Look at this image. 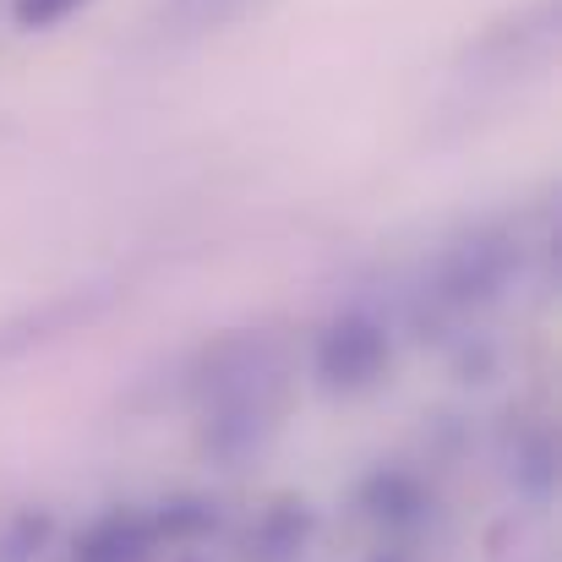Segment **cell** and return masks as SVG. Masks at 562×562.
Instances as JSON below:
<instances>
[{
  "label": "cell",
  "instance_id": "277c9868",
  "mask_svg": "<svg viewBox=\"0 0 562 562\" xmlns=\"http://www.w3.org/2000/svg\"><path fill=\"white\" fill-rule=\"evenodd\" d=\"M312 508L306 503H273L262 519H257V536H251V547H257V558L262 562H284L295 558L306 541H312Z\"/></svg>",
  "mask_w": 562,
  "mask_h": 562
},
{
  "label": "cell",
  "instance_id": "3957f363",
  "mask_svg": "<svg viewBox=\"0 0 562 562\" xmlns=\"http://www.w3.org/2000/svg\"><path fill=\"white\" fill-rule=\"evenodd\" d=\"M361 508H367V519H376L382 530H415V525L431 514V492H426L409 470L387 464V470H372V475L361 481Z\"/></svg>",
  "mask_w": 562,
  "mask_h": 562
},
{
  "label": "cell",
  "instance_id": "ba28073f",
  "mask_svg": "<svg viewBox=\"0 0 562 562\" xmlns=\"http://www.w3.org/2000/svg\"><path fill=\"white\" fill-rule=\"evenodd\" d=\"M82 5L88 0H11V22L27 27V33H38V27H55V22L77 16Z\"/></svg>",
  "mask_w": 562,
  "mask_h": 562
},
{
  "label": "cell",
  "instance_id": "7a4b0ae2",
  "mask_svg": "<svg viewBox=\"0 0 562 562\" xmlns=\"http://www.w3.org/2000/svg\"><path fill=\"white\" fill-rule=\"evenodd\" d=\"M154 547H159L154 519H148V514H132V508H115V514L93 519V525L77 536L71 562H148Z\"/></svg>",
  "mask_w": 562,
  "mask_h": 562
},
{
  "label": "cell",
  "instance_id": "6da1fadb",
  "mask_svg": "<svg viewBox=\"0 0 562 562\" xmlns=\"http://www.w3.org/2000/svg\"><path fill=\"white\" fill-rule=\"evenodd\" d=\"M393 361V345H387V328L367 317V312H345L323 328L317 339V376L328 393H367L382 382Z\"/></svg>",
  "mask_w": 562,
  "mask_h": 562
},
{
  "label": "cell",
  "instance_id": "5b68a950",
  "mask_svg": "<svg viewBox=\"0 0 562 562\" xmlns=\"http://www.w3.org/2000/svg\"><path fill=\"white\" fill-rule=\"evenodd\" d=\"M503 279H508V251L470 246V251H459V257L448 262L442 290H448L453 301H486V295H497V284H503Z\"/></svg>",
  "mask_w": 562,
  "mask_h": 562
},
{
  "label": "cell",
  "instance_id": "52a82bcc",
  "mask_svg": "<svg viewBox=\"0 0 562 562\" xmlns=\"http://www.w3.org/2000/svg\"><path fill=\"white\" fill-rule=\"evenodd\" d=\"M49 530H55V519L49 514H16L11 525H5V536H0V562H27L44 552V541H49Z\"/></svg>",
  "mask_w": 562,
  "mask_h": 562
},
{
  "label": "cell",
  "instance_id": "8992f818",
  "mask_svg": "<svg viewBox=\"0 0 562 562\" xmlns=\"http://www.w3.org/2000/svg\"><path fill=\"white\" fill-rule=\"evenodd\" d=\"M148 519H154V536L159 541H202V536L218 530V508L207 497H176V503H165Z\"/></svg>",
  "mask_w": 562,
  "mask_h": 562
},
{
  "label": "cell",
  "instance_id": "9c48e42d",
  "mask_svg": "<svg viewBox=\"0 0 562 562\" xmlns=\"http://www.w3.org/2000/svg\"><path fill=\"white\" fill-rule=\"evenodd\" d=\"M376 562H398V558H376Z\"/></svg>",
  "mask_w": 562,
  "mask_h": 562
}]
</instances>
